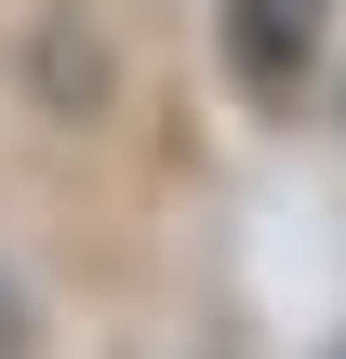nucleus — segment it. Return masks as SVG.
<instances>
[{
    "instance_id": "obj_1",
    "label": "nucleus",
    "mask_w": 346,
    "mask_h": 359,
    "mask_svg": "<svg viewBox=\"0 0 346 359\" xmlns=\"http://www.w3.org/2000/svg\"><path fill=\"white\" fill-rule=\"evenodd\" d=\"M320 359H346V346H320Z\"/></svg>"
}]
</instances>
